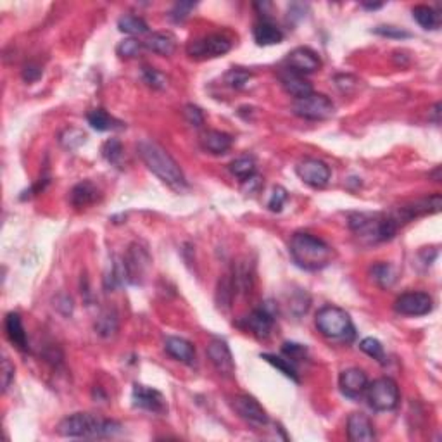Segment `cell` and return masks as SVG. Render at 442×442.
Masks as SVG:
<instances>
[{"label": "cell", "mask_w": 442, "mask_h": 442, "mask_svg": "<svg viewBox=\"0 0 442 442\" xmlns=\"http://www.w3.org/2000/svg\"><path fill=\"white\" fill-rule=\"evenodd\" d=\"M137 152H139L144 165H146L159 180L165 181L168 187L174 188V191H184V188H187V180H185L184 172H181L178 163L174 161L172 154H170L165 147L159 146L158 142L144 139L140 140L139 146H137Z\"/></svg>", "instance_id": "6da1fadb"}, {"label": "cell", "mask_w": 442, "mask_h": 442, "mask_svg": "<svg viewBox=\"0 0 442 442\" xmlns=\"http://www.w3.org/2000/svg\"><path fill=\"white\" fill-rule=\"evenodd\" d=\"M289 252L299 268L308 271H318L326 268L336 259V251L332 246L311 233H294L289 244Z\"/></svg>", "instance_id": "7a4b0ae2"}, {"label": "cell", "mask_w": 442, "mask_h": 442, "mask_svg": "<svg viewBox=\"0 0 442 442\" xmlns=\"http://www.w3.org/2000/svg\"><path fill=\"white\" fill-rule=\"evenodd\" d=\"M121 423L114 420H104L92 413H73L62 418L57 425V432L62 437L76 439H95V437H113L121 432Z\"/></svg>", "instance_id": "3957f363"}, {"label": "cell", "mask_w": 442, "mask_h": 442, "mask_svg": "<svg viewBox=\"0 0 442 442\" xmlns=\"http://www.w3.org/2000/svg\"><path fill=\"white\" fill-rule=\"evenodd\" d=\"M349 228L365 244L387 242L397 233L396 220L392 214L384 213H352L349 214Z\"/></svg>", "instance_id": "277c9868"}, {"label": "cell", "mask_w": 442, "mask_h": 442, "mask_svg": "<svg viewBox=\"0 0 442 442\" xmlns=\"http://www.w3.org/2000/svg\"><path fill=\"white\" fill-rule=\"evenodd\" d=\"M318 332L330 340L352 343L356 339V329L351 317L337 306H323L315 318Z\"/></svg>", "instance_id": "5b68a950"}, {"label": "cell", "mask_w": 442, "mask_h": 442, "mask_svg": "<svg viewBox=\"0 0 442 442\" xmlns=\"http://www.w3.org/2000/svg\"><path fill=\"white\" fill-rule=\"evenodd\" d=\"M366 399L375 411H392L401 399L397 382L391 377H382L373 380L366 387Z\"/></svg>", "instance_id": "8992f818"}, {"label": "cell", "mask_w": 442, "mask_h": 442, "mask_svg": "<svg viewBox=\"0 0 442 442\" xmlns=\"http://www.w3.org/2000/svg\"><path fill=\"white\" fill-rule=\"evenodd\" d=\"M292 109H294V114H297L299 118H304V120L323 121L333 116L336 107H333V102L326 95L311 92L306 97L296 99Z\"/></svg>", "instance_id": "52a82bcc"}, {"label": "cell", "mask_w": 442, "mask_h": 442, "mask_svg": "<svg viewBox=\"0 0 442 442\" xmlns=\"http://www.w3.org/2000/svg\"><path fill=\"white\" fill-rule=\"evenodd\" d=\"M233 42L226 35L221 33H211V35L200 36V39L188 42L187 52L191 57L207 59V57H220L232 49Z\"/></svg>", "instance_id": "ba28073f"}, {"label": "cell", "mask_w": 442, "mask_h": 442, "mask_svg": "<svg viewBox=\"0 0 442 442\" xmlns=\"http://www.w3.org/2000/svg\"><path fill=\"white\" fill-rule=\"evenodd\" d=\"M441 207H442L441 194H434L430 197H423V199H417V200H413V202L404 204V206H401L399 209H396L391 214L394 220H396L397 225L401 226L403 223L413 221L415 218L439 213Z\"/></svg>", "instance_id": "9c48e42d"}, {"label": "cell", "mask_w": 442, "mask_h": 442, "mask_svg": "<svg viewBox=\"0 0 442 442\" xmlns=\"http://www.w3.org/2000/svg\"><path fill=\"white\" fill-rule=\"evenodd\" d=\"M394 310L404 317H425L432 313L434 299L427 292H406L394 301Z\"/></svg>", "instance_id": "30bf717a"}, {"label": "cell", "mask_w": 442, "mask_h": 442, "mask_svg": "<svg viewBox=\"0 0 442 442\" xmlns=\"http://www.w3.org/2000/svg\"><path fill=\"white\" fill-rule=\"evenodd\" d=\"M296 173L301 180L306 185L313 188H323L325 185H329L330 178H332V172H330V166L326 165L322 159L315 158H306L296 166Z\"/></svg>", "instance_id": "8fae6325"}, {"label": "cell", "mask_w": 442, "mask_h": 442, "mask_svg": "<svg viewBox=\"0 0 442 442\" xmlns=\"http://www.w3.org/2000/svg\"><path fill=\"white\" fill-rule=\"evenodd\" d=\"M285 69L299 73V74H310L318 71L322 68V59L319 55L310 47H297L292 52H289L287 57L284 61Z\"/></svg>", "instance_id": "7c38bea8"}, {"label": "cell", "mask_w": 442, "mask_h": 442, "mask_svg": "<svg viewBox=\"0 0 442 442\" xmlns=\"http://www.w3.org/2000/svg\"><path fill=\"white\" fill-rule=\"evenodd\" d=\"M132 401L133 406L140 408V410L151 411V413L165 415L168 411V404H166L165 396L156 389L147 387V385L135 384L132 391Z\"/></svg>", "instance_id": "4fadbf2b"}, {"label": "cell", "mask_w": 442, "mask_h": 442, "mask_svg": "<svg viewBox=\"0 0 442 442\" xmlns=\"http://www.w3.org/2000/svg\"><path fill=\"white\" fill-rule=\"evenodd\" d=\"M207 358H209L211 365L216 368V371L223 377H233L235 373V361H233L232 351H230L228 344L221 339H213L207 344Z\"/></svg>", "instance_id": "5bb4252c"}, {"label": "cell", "mask_w": 442, "mask_h": 442, "mask_svg": "<svg viewBox=\"0 0 442 442\" xmlns=\"http://www.w3.org/2000/svg\"><path fill=\"white\" fill-rule=\"evenodd\" d=\"M232 406L240 417L246 420V422L252 423V425L263 427L268 423V413H266L265 408L258 403V399H254L252 396L239 394V396H235L232 399Z\"/></svg>", "instance_id": "9a60e30c"}, {"label": "cell", "mask_w": 442, "mask_h": 442, "mask_svg": "<svg viewBox=\"0 0 442 442\" xmlns=\"http://www.w3.org/2000/svg\"><path fill=\"white\" fill-rule=\"evenodd\" d=\"M149 263H151V258H149L146 249L140 247L139 244H132L128 254L123 259L128 284H140L142 282L144 275L149 268Z\"/></svg>", "instance_id": "2e32d148"}, {"label": "cell", "mask_w": 442, "mask_h": 442, "mask_svg": "<svg viewBox=\"0 0 442 442\" xmlns=\"http://www.w3.org/2000/svg\"><path fill=\"white\" fill-rule=\"evenodd\" d=\"M340 392L349 399H359L368 387V377L359 368H347L339 377Z\"/></svg>", "instance_id": "e0dca14e"}, {"label": "cell", "mask_w": 442, "mask_h": 442, "mask_svg": "<svg viewBox=\"0 0 442 442\" xmlns=\"http://www.w3.org/2000/svg\"><path fill=\"white\" fill-rule=\"evenodd\" d=\"M375 427L365 413H352L347 418V439L352 442H370L375 439Z\"/></svg>", "instance_id": "ac0fdd59"}, {"label": "cell", "mask_w": 442, "mask_h": 442, "mask_svg": "<svg viewBox=\"0 0 442 442\" xmlns=\"http://www.w3.org/2000/svg\"><path fill=\"white\" fill-rule=\"evenodd\" d=\"M247 330H251L258 339H268L273 332L275 326V317L268 308H261V310H254L246 318Z\"/></svg>", "instance_id": "d6986e66"}, {"label": "cell", "mask_w": 442, "mask_h": 442, "mask_svg": "<svg viewBox=\"0 0 442 442\" xmlns=\"http://www.w3.org/2000/svg\"><path fill=\"white\" fill-rule=\"evenodd\" d=\"M278 78H280V83L282 87H284V90L287 92L289 95H292L294 99H303L313 92V85H311L303 74L291 71V69L280 71Z\"/></svg>", "instance_id": "ffe728a7"}, {"label": "cell", "mask_w": 442, "mask_h": 442, "mask_svg": "<svg viewBox=\"0 0 442 442\" xmlns=\"http://www.w3.org/2000/svg\"><path fill=\"white\" fill-rule=\"evenodd\" d=\"M252 35H254L256 43L263 47L277 46V43H280L282 40H284V33H282V29L266 16H263L261 20L254 25Z\"/></svg>", "instance_id": "44dd1931"}, {"label": "cell", "mask_w": 442, "mask_h": 442, "mask_svg": "<svg viewBox=\"0 0 442 442\" xmlns=\"http://www.w3.org/2000/svg\"><path fill=\"white\" fill-rule=\"evenodd\" d=\"M165 351L173 359L185 363V365H194L195 363V347L187 339H181V337H166Z\"/></svg>", "instance_id": "7402d4cb"}, {"label": "cell", "mask_w": 442, "mask_h": 442, "mask_svg": "<svg viewBox=\"0 0 442 442\" xmlns=\"http://www.w3.org/2000/svg\"><path fill=\"white\" fill-rule=\"evenodd\" d=\"M233 146V139L228 133L220 132V130H207L200 135V147L211 154H225Z\"/></svg>", "instance_id": "603a6c76"}, {"label": "cell", "mask_w": 442, "mask_h": 442, "mask_svg": "<svg viewBox=\"0 0 442 442\" xmlns=\"http://www.w3.org/2000/svg\"><path fill=\"white\" fill-rule=\"evenodd\" d=\"M144 47L159 55H173L177 50V39L170 32H156L147 36Z\"/></svg>", "instance_id": "cb8c5ba5"}, {"label": "cell", "mask_w": 442, "mask_h": 442, "mask_svg": "<svg viewBox=\"0 0 442 442\" xmlns=\"http://www.w3.org/2000/svg\"><path fill=\"white\" fill-rule=\"evenodd\" d=\"M4 326H6L7 339L16 345L20 351H26V349H28V337H26V330L23 326V322H21L20 315L18 313L7 315L6 322H4Z\"/></svg>", "instance_id": "d4e9b609"}, {"label": "cell", "mask_w": 442, "mask_h": 442, "mask_svg": "<svg viewBox=\"0 0 442 442\" xmlns=\"http://www.w3.org/2000/svg\"><path fill=\"white\" fill-rule=\"evenodd\" d=\"M99 197H100V191L88 180L74 185L71 194H69V199H71V204L74 207L90 206V204L97 202Z\"/></svg>", "instance_id": "484cf974"}, {"label": "cell", "mask_w": 442, "mask_h": 442, "mask_svg": "<svg viewBox=\"0 0 442 442\" xmlns=\"http://www.w3.org/2000/svg\"><path fill=\"white\" fill-rule=\"evenodd\" d=\"M87 120H88V125H90L94 130H97V132H111V130L123 128V123H121V121H118L116 118H113L104 109L90 111Z\"/></svg>", "instance_id": "4316f807"}, {"label": "cell", "mask_w": 442, "mask_h": 442, "mask_svg": "<svg viewBox=\"0 0 442 442\" xmlns=\"http://www.w3.org/2000/svg\"><path fill=\"white\" fill-rule=\"evenodd\" d=\"M413 18L423 29H439L441 28V23H442L441 13L430 6H417L415 7Z\"/></svg>", "instance_id": "83f0119b"}, {"label": "cell", "mask_w": 442, "mask_h": 442, "mask_svg": "<svg viewBox=\"0 0 442 442\" xmlns=\"http://www.w3.org/2000/svg\"><path fill=\"white\" fill-rule=\"evenodd\" d=\"M370 277L380 289H391L397 280V273L389 263H377L370 268Z\"/></svg>", "instance_id": "f1b7e54d"}, {"label": "cell", "mask_w": 442, "mask_h": 442, "mask_svg": "<svg viewBox=\"0 0 442 442\" xmlns=\"http://www.w3.org/2000/svg\"><path fill=\"white\" fill-rule=\"evenodd\" d=\"M118 329H120V319H118L116 311L113 310L104 311V313L97 318V322H95V332H97L102 339H113L118 333Z\"/></svg>", "instance_id": "f546056e"}, {"label": "cell", "mask_w": 442, "mask_h": 442, "mask_svg": "<svg viewBox=\"0 0 442 442\" xmlns=\"http://www.w3.org/2000/svg\"><path fill=\"white\" fill-rule=\"evenodd\" d=\"M235 280H233V275H225L221 278L220 284H218V292H216V301L218 306L221 310H228L232 306V299L235 296Z\"/></svg>", "instance_id": "4dcf8cb0"}, {"label": "cell", "mask_w": 442, "mask_h": 442, "mask_svg": "<svg viewBox=\"0 0 442 442\" xmlns=\"http://www.w3.org/2000/svg\"><path fill=\"white\" fill-rule=\"evenodd\" d=\"M261 359H265L266 363H270L271 366H275L280 373H284L285 377L291 378V380L294 382H299V373H297L296 366L292 365L291 359H285L282 358V356H277V354H268V352H265V354H261Z\"/></svg>", "instance_id": "1f68e13d"}, {"label": "cell", "mask_w": 442, "mask_h": 442, "mask_svg": "<svg viewBox=\"0 0 442 442\" xmlns=\"http://www.w3.org/2000/svg\"><path fill=\"white\" fill-rule=\"evenodd\" d=\"M118 28H120V32L126 33V35H144V33L149 32V26L146 21L142 20V18L139 16H133V14H126V16L120 18V21H118Z\"/></svg>", "instance_id": "d6a6232c"}, {"label": "cell", "mask_w": 442, "mask_h": 442, "mask_svg": "<svg viewBox=\"0 0 442 442\" xmlns=\"http://www.w3.org/2000/svg\"><path fill=\"white\" fill-rule=\"evenodd\" d=\"M230 172L233 177L239 178L240 181H249L254 178L256 174V163L252 158H239L235 161H232L230 165Z\"/></svg>", "instance_id": "836d02e7"}, {"label": "cell", "mask_w": 442, "mask_h": 442, "mask_svg": "<svg viewBox=\"0 0 442 442\" xmlns=\"http://www.w3.org/2000/svg\"><path fill=\"white\" fill-rule=\"evenodd\" d=\"M142 80L146 81L147 87L154 88V90H165L168 87V76L159 71V69L151 68V66H144L142 68Z\"/></svg>", "instance_id": "e575fe53"}, {"label": "cell", "mask_w": 442, "mask_h": 442, "mask_svg": "<svg viewBox=\"0 0 442 442\" xmlns=\"http://www.w3.org/2000/svg\"><path fill=\"white\" fill-rule=\"evenodd\" d=\"M59 142H61L62 147L71 151V149H78L80 146H83V144L87 142V135L78 128H66L64 132L59 135Z\"/></svg>", "instance_id": "d590c367"}, {"label": "cell", "mask_w": 442, "mask_h": 442, "mask_svg": "<svg viewBox=\"0 0 442 442\" xmlns=\"http://www.w3.org/2000/svg\"><path fill=\"white\" fill-rule=\"evenodd\" d=\"M359 349H361L365 354H368L370 358H373L375 361L382 363V365L385 363V351L384 345L380 344V340L373 339V337H366V339H363L361 343H359Z\"/></svg>", "instance_id": "8d00e7d4"}, {"label": "cell", "mask_w": 442, "mask_h": 442, "mask_svg": "<svg viewBox=\"0 0 442 442\" xmlns=\"http://www.w3.org/2000/svg\"><path fill=\"white\" fill-rule=\"evenodd\" d=\"M251 78H252V74L242 68H233L225 74L226 83H228L232 88H237V90L246 88L249 85V81H251Z\"/></svg>", "instance_id": "74e56055"}, {"label": "cell", "mask_w": 442, "mask_h": 442, "mask_svg": "<svg viewBox=\"0 0 442 442\" xmlns=\"http://www.w3.org/2000/svg\"><path fill=\"white\" fill-rule=\"evenodd\" d=\"M102 156L106 161L111 163V165H120L121 158H123V146H121L120 140L109 139L107 142H104Z\"/></svg>", "instance_id": "f35d334b"}, {"label": "cell", "mask_w": 442, "mask_h": 442, "mask_svg": "<svg viewBox=\"0 0 442 442\" xmlns=\"http://www.w3.org/2000/svg\"><path fill=\"white\" fill-rule=\"evenodd\" d=\"M142 46L144 43L139 42L137 39H125V40H121L120 43H118L116 52H118V55H120V57L132 59V57H135V55H139Z\"/></svg>", "instance_id": "ab89813d"}, {"label": "cell", "mask_w": 442, "mask_h": 442, "mask_svg": "<svg viewBox=\"0 0 442 442\" xmlns=\"http://www.w3.org/2000/svg\"><path fill=\"white\" fill-rule=\"evenodd\" d=\"M373 33H377V35H380V36H387V39H396V40L410 39L411 36V33L406 32V29L397 28V26H389V25L377 26V28H373Z\"/></svg>", "instance_id": "60d3db41"}, {"label": "cell", "mask_w": 442, "mask_h": 442, "mask_svg": "<svg viewBox=\"0 0 442 442\" xmlns=\"http://www.w3.org/2000/svg\"><path fill=\"white\" fill-rule=\"evenodd\" d=\"M282 352H284L291 361H301V359H304L308 356L306 345L297 343H285L282 345Z\"/></svg>", "instance_id": "b9f144b4"}, {"label": "cell", "mask_w": 442, "mask_h": 442, "mask_svg": "<svg viewBox=\"0 0 442 442\" xmlns=\"http://www.w3.org/2000/svg\"><path fill=\"white\" fill-rule=\"evenodd\" d=\"M287 199H289L287 191H285L284 187H280V185H277V187L273 188V194H271L268 200L270 211H273V213H280L284 204L287 202Z\"/></svg>", "instance_id": "7bdbcfd3"}, {"label": "cell", "mask_w": 442, "mask_h": 442, "mask_svg": "<svg viewBox=\"0 0 442 442\" xmlns=\"http://www.w3.org/2000/svg\"><path fill=\"white\" fill-rule=\"evenodd\" d=\"M197 4L195 2H178L174 4V7L170 13V18L174 21V23H181L188 18V14L192 13V9H195Z\"/></svg>", "instance_id": "ee69618b"}, {"label": "cell", "mask_w": 442, "mask_h": 442, "mask_svg": "<svg viewBox=\"0 0 442 442\" xmlns=\"http://www.w3.org/2000/svg\"><path fill=\"white\" fill-rule=\"evenodd\" d=\"M184 116L185 120L188 121V125L195 126V128H200L204 125V114L199 107L194 106V104H187L184 109Z\"/></svg>", "instance_id": "f6af8a7d"}, {"label": "cell", "mask_w": 442, "mask_h": 442, "mask_svg": "<svg viewBox=\"0 0 442 442\" xmlns=\"http://www.w3.org/2000/svg\"><path fill=\"white\" fill-rule=\"evenodd\" d=\"M14 382V365L9 361V358H2V391H9L11 384Z\"/></svg>", "instance_id": "bcb514c9"}, {"label": "cell", "mask_w": 442, "mask_h": 442, "mask_svg": "<svg viewBox=\"0 0 442 442\" xmlns=\"http://www.w3.org/2000/svg\"><path fill=\"white\" fill-rule=\"evenodd\" d=\"M42 76V68L36 64H26L23 68V80L28 81V83H33L39 78Z\"/></svg>", "instance_id": "7dc6e473"}, {"label": "cell", "mask_w": 442, "mask_h": 442, "mask_svg": "<svg viewBox=\"0 0 442 442\" xmlns=\"http://www.w3.org/2000/svg\"><path fill=\"white\" fill-rule=\"evenodd\" d=\"M439 114H441V104L437 102L436 106H434V109H432V116H430V120H432L434 123H436V125H439V123H441Z\"/></svg>", "instance_id": "c3c4849f"}, {"label": "cell", "mask_w": 442, "mask_h": 442, "mask_svg": "<svg viewBox=\"0 0 442 442\" xmlns=\"http://www.w3.org/2000/svg\"><path fill=\"white\" fill-rule=\"evenodd\" d=\"M382 6L384 4H363V7H366V9H380Z\"/></svg>", "instance_id": "681fc988"}]
</instances>
